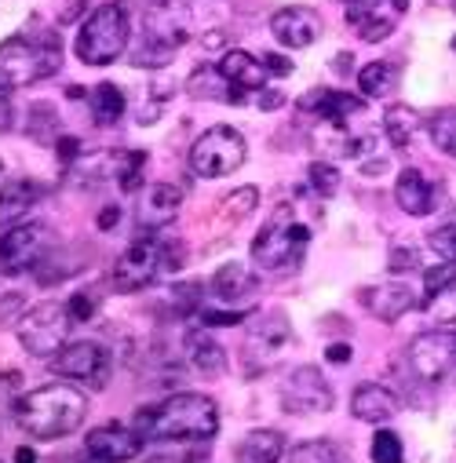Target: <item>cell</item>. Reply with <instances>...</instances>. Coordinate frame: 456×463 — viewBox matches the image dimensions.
<instances>
[{"mask_svg":"<svg viewBox=\"0 0 456 463\" xmlns=\"http://www.w3.org/2000/svg\"><path fill=\"white\" fill-rule=\"evenodd\" d=\"M132 430L147 441H172V445H204L219 430V409L208 394H172L161 405L139 409Z\"/></svg>","mask_w":456,"mask_h":463,"instance_id":"1","label":"cell"},{"mask_svg":"<svg viewBox=\"0 0 456 463\" xmlns=\"http://www.w3.org/2000/svg\"><path fill=\"white\" fill-rule=\"evenodd\" d=\"M12 416L15 423L30 434V438H66L73 434L84 416H88V398L81 387L73 383H44L23 398H15L12 405Z\"/></svg>","mask_w":456,"mask_h":463,"instance_id":"2","label":"cell"},{"mask_svg":"<svg viewBox=\"0 0 456 463\" xmlns=\"http://www.w3.org/2000/svg\"><path fill=\"white\" fill-rule=\"evenodd\" d=\"M59 66H62V41L52 26L30 23L26 30L0 44V77L12 88L48 80L59 73Z\"/></svg>","mask_w":456,"mask_h":463,"instance_id":"3","label":"cell"},{"mask_svg":"<svg viewBox=\"0 0 456 463\" xmlns=\"http://www.w3.org/2000/svg\"><path fill=\"white\" fill-rule=\"evenodd\" d=\"M226 19V5H208V0H154L147 8V41L176 52L186 41H194L201 30L215 33L219 23Z\"/></svg>","mask_w":456,"mask_h":463,"instance_id":"4","label":"cell"},{"mask_svg":"<svg viewBox=\"0 0 456 463\" xmlns=\"http://www.w3.org/2000/svg\"><path fill=\"white\" fill-rule=\"evenodd\" d=\"M186 263V249L165 234H143L132 249H125V256L113 263L109 270V285L118 292H139L168 274H176Z\"/></svg>","mask_w":456,"mask_h":463,"instance_id":"5","label":"cell"},{"mask_svg":"<svg viewBox=\"0 0 456 463\" xmlns=\"http://www.w3.org/2000/svg\"><path fill=\"white\" fill-rule=\"evenodd\" d=\"M128 37H132L128 5L125 0H113V5H102L88 15L73 48H77V59L84 66H109V62H118L125 55Z\"/></svg>","mask_w":456,"mask_h":463,"instance_id":"6","label":"cell"},{"mask_svg":"<svg viewBox=\"0 0 456 463\" xmlns=\"http://www.w3.org/2000/svg\"><path fill=\"white\" fill-rule=\"evenodd\" d=\"M310 226L296 222L292 204H281L274 219L256 234L252 241V263L263 270H292L303 263V252L310 245Z\"/></svg>","mask_w":456,"mask_h":463,"instance_id":"7","label":"cell"},{"mask_svg":"<svg viewBox=\"0 0 456 463\" xmlns=\"http://www.w3.org/2000/svg\"><path fill=\"white\" fill-rule=\"evenodd\" d=\"M73 317H70V307L66 303H37V307H30L23 317H19V325H15V335H19V343L26 346V354H33V358H55L62 346L70 343V332H73Z\"/></svg>","mask_w":456,"mask_h":463,"instance_id":"8","label":"cell"},{"mask_svg":"<svg viewBox=\"0 0 456 463\" xmlns=\"http://www.w3.org/2000/svg\"><path fill=\"white\" fill-rule=\"evenodd\" d=\"M249 157V146H245V136L234 132L231 125H215L208 132H201L190 146V168L194 175L201 179H219V175H231L245 165Z\"/></svg>","mask_w":456,"mask_h":463,"instance_id":"9","label":"cell"},{"mask_svg":"<svg viewBox=\"0 0 456 463\" xmlns=\"http://www.w3.org/2000/svg\"><path fill=\"white\" fill-rule=\"evenodd\" d=\"M48 365L55 376H66L73 380V387H84V391H106L113 376V354L102 343H91V339L66 343Z\"/></svg>","mask_w":456,"mask_h":463,"instance_id":"10","label":"cell"},{"mask_svg":"<svg viewBox=\"0 0 456 463\" xmlns=\"http://www.w3.org/2000/svg\"><path fill=\"white\" fill-rule=\"evenodd\" d=\"M289 343H292V325H289V317L281 310H263V314L249 317L245 343H242L245 365L252 373H263V369L278 365Z\"/></svg>","mask_w":456,"mask_h":463,"instance_id":"11","label":"cell"},{"mask_svg":"<svg viewBox=\"0 0 456 463\" xmlns=\"http://www.w3.org/2000/svg\"><path fill=\"white\" fill-rule=\"evenodd\" d=\"M366 113H351V118H332V121H314L310 139L325 157H366L376 150V132L373 125L362 121Z\"/></svg>","mask_w":456,"mask_h":463,"instance_id":"12","label":"cell"},{"mask_svg":"<svg viewBox=\"0 0 456 463\" xmlns=\"http://www.w3.org/2000/svg\"><path fill=\"white\" fill-rule=\"evenodd\" d=\"M48 245L52 238L44 222H19V226L0 230V270L5 274L33 270L37 263H44Z\"/></svg>","mask_w":456,"mask_h":463,"instance_id":"13","label":"cell"},{"mask_svg":"<svg viewBox=\"0 0 456 463\" xmlns=\"http://www.w3.org/2000/svg\"><path fill=\"white\" fill-rule=\"evenodd\" d=\"M347 26L358 41L380 44L398 30V19L409 12V0H344Z\"/></svg>","mask_w":456,"mask_h":463,"instance_id":"14","label":"cell"},{"mask_svg":"<svg viewBox=\"0 0 456 463\" xmlns=\"http://www.w3.org/2000/svg\"><path fill=\"white\" fill-rule=\"evenodd\" d=\"M281 405L292 416H318L332 409V387L321 369L314 365H296L285 383H281Z\"/></svg>","mask_w":456,"mask_h":463,"instance_id":"15","label":"cell"},{"mask_svg":"<svg viewBox=\"0 0 456 463\" xmlns=\"http://www.w3.org/2000/svg\"><path fill=\"white\" fill-rule=\"evenodd\" d=\"M409 365L423 383H442L456 369V335L452 332H423L409 346Z\"/></svg>","mask_w":456,"mask_h":463,"instance_id":"16","label":"cell"},{"mask_svg":"<svg viewBox=\"0 0 456 463\" xmlns=\"http://www.w3.org/2000/svg\"><path fill=\"white\" fill-rule=\"evenodd\" d=\"M143 441L147 438H139L136 430H128L121 423H106L84 438V452L91 463H128L143 452Z\"/></svg>","mask_w":456,"mask_h":463,"instance_id":"17","label":"cell"},{"mask_svg":"<svg viewBox=\"0 0 456 463\" xmlns=\"http://www.w3.org/2000/svg\"><path fill=\"white\" fill-rule=\"evenodd\" d=\"M434 325H452L456 321V267L438 263L423 274V299L416 303Z\"/></svg>","mask_w":456,"mask_h":463,"instance_id":"18","label":"cell"},{"mask_svg":"<svg viewBox=\"0 0 456 463\" xmlns=\"http://www.w3.org/2000/svg\"><path fill=\"white\" fill-rule=\"evenodd\" d=\"M271 33L281 48H310L321 37V15L310 8H281L271 19Z\"/></svg>","mask_w":456,"mask_h":463,"instance_id":"19","label":"cell"},{"mask_svg":"<svg viewBox=\"0 0 456 463\" xmlns=\"http://www.w3.org/2000/svg\"><path fill=\"white\" fill-rule=\"evenodd\" d=\"M358 299H362V307H366L373 317H380V321H398L402 314H409V310L416 307L413 288L402 285V281H376V285H366Z\"/></svg>","mask_w":456,"mask_h":463,"instance_id":"20","label":"cell"},{"mask_svg":"<svg viewBox=\"0 0 456 463\" xmlns=\"http://www.w3.org/2000/svg\"><path fill=\"white\" fill-rule=\"evenodd\" d=\"M299 113L310 121H332V118H351V113H366V99L336 91V88H314L299 99Z\"/></svg>","mask_w":456,"mask_h":463,"instance_id":"21","label":"cell"},{"mask_svg":"<svg viewBox=\"0 0 456 463\" xmlns=\"http://www.w3.org/2000/svg\"><path fill=\"white\" fill-rule=\"evenodd\" d=\"M215 66L223 70V77H226V80H231L238 91H245L249 99H252V95H260V91L267 88V80H271V73H267L263 59H260V55H249V52H242V48L223 52V59H219Z\"/></svg>","mask_w":456,"mask_h":463,"instance_id":"22","label":"cell"},{"mask_svg":"<svg viewBox=\"0 0 456 463\" xmlns=\"http://www.w3.org/2000/svg\"><path fill=\"white\" fill-rule=\"evenodd\" d=\"M179 204H183V190L176 183H154L139 201V226L147 234L165 230V222H172L179 215Z\"/></svg>","mask_w":456,"mask_h":463,"instance_id":"23","label":"cell"},{"mask_svg":"<svg viewBox=\"0 0 456 463\" xmlns=\"http://www.w3.org/2000/svg\"><path fill=\"white\" fill-rule=\"evenodd\" d=\"M394 201H398V208L405 215H431L438 208V186L423 172L405 168L394 179Z\"/></svg>","mask_w":456,"mask_h":463,"instance_id":"24","label":"cell"},{"mask_svg":"<svg viewBox=\"0 0 456 463\" xmlns=\"http://www.w3.org/2000/svg\"><path fill=\"white\" fill-rule=\"evenodd\" d=\"M41 197H44V186L33 183V179H12V183H5V190H0V230L26 222V215L41 204Z\"/></svg>","mask_w":456,"mask_h":463,"instance_id":"25","label":"cell"},{"mask_svg":"<svg viewBox=\"0 0 456 463\" xmlns=\"http://www.w3.org/2000/svg\"><path fill=\"white\" fill-rule=\"evenodd\" d=\"M256 292H260V278L252 274L249 263H223L215 270V278H212V296L223 299V303H231V307L249 303Z\"/></svg>","mask_w":456,"mask_h":463,"instance_id":"26","label":"cell"},{"mask_svg":"<svg viewBox=\"0 0 456 463\" xmlns=\"http://www.w3.org/2000/svg\"><path fill=\"white\" fill-rule=\"evenodd\" d=\"M183 351H186V362L201 373V376H219L226 373V351L204 332V328H186L183 332Z\"/></svg>","mask_w":456,"mask_h":463,"instance_id":"27","label":"cell"},{"mask_svg":"<svg viewBox=\"0 0 456 463\" xmlns=\"http://www.w3.org/2000/svg\"><path fill=\"white\" fill-rule=\"evenodd\" d=\"M186 91H190L194 99H204V102H249V95L238 91L231 80H226L215 62H212V66H197V70L186 77Z\"/></svg>","mask_w":456,"mask_h":463,"instance_id":"28","label":"cell"},{"mask_svg":"<svg viewBox=\"0 0 456 463\" xmlns=\"http://www.w3.org/2000/svg\"><path fill=\"white\" fill-rule=\"evenodd\" d=\"M398 409H402L398 398L387 387H380V383H362L351 394V416L362 420V423H387Z\"/></svg>","mask_w":456,"mask_h":463,"instance_id":"29","label":"cell"},{"mask_svg":"<svg viewBox=\"0 0 456 463\" xmlns=\"http://www.w3.org/2000/svg\"><path fill=\"white\" fill-rule=\"evenodd\" d=\"M285 456V434L260 427L249 430L238 445H234V463H278Z\"/></svg>","mask_w":456,"mask_h":463,"instance_id":"30","label":"cell"},{"mask_svg":"<svg viewBox=\"0 0 456 463\" xmlns=\"http://www.w3.org/2000/svg\"><path fill=\"white\" fill-rule=\"evenodd\" d=\"M125 106H128V99H125V91L118 84H95L88 91V109H91V121L99 128L118 125L125 118Z\"/></svg>","mask_w":456,"mask_h":463,"instance_id":"31","label":"cell"},{"mask_svg":"<svg viewBox=\"0 0 456 463\" xmlns=\"http://www.w3.org/2000/svg\"><path fill=\"white\" fill-rule=\"evenodd\" d=\"M384 128H387V139H391V146H398V150H409L413 146V139H416V132L423 128V118L413 109V106H387V113H384Z\"/></svg>","mask_w":456,"mask_h":463,"instance_id":"32","label":"cell"},{"mask_svg":"<svg viewBox=\"0 0 456 463\" xmlns=\"http://www.w3.org/2000/svg\"><path fill=\"white\" fill-rule=\"evenodd\" d=\"M402 80V70L398 62H369L358 70V88H362V99H387Z\"/></svg>","mask_w":456,"mask_h":463,"instance_id":"33","label":"cell"},{"mask_svg":"<svg viewBox=\"0 0 456 463\" xmlns=\"http://www.w3.org/2000/svg\"><path fill=\"white\" fill-rule=\"evenodd\" d=\"M143 165H147V154H136V150L113 154V186L121 194H136L143 186Z\"/></svg>","mask_w":456,"mask_h":463,"instance_id":"34","label":"cell"},{"mask_svg":"<svg viewBox=\"0 0 456 463\" xmlns=\"http://www.w3.org/2000/svg\"><path fill=\"white\" fill-rule=\"evenodd\" d=\"M289 463H347V452L328 438H314V441L296 445L289 452Z\"/></svg>","mask_w":456,"mask_h":463,"instance_id":"35","label":"cell"},{"mask_svg":"<svg viewBox=\"0 0 456 463\" xmlns=\"http://www.w3.org/2000/svg\"><path fill=\"white\" fill-rule=\"evenodd\" d=\"M26 113H30V118H26V136L48 146L59 136V113H55V106L52 102H33Z\"/></svg>","mask_w":456,"mask_h":463,"instance_id":"36","label":"cell"},{"mask_svg":"<svg viewBox=\"0 0 456 463\" xmlns=\"http://www.w3.org/2000/svg\"><path fill=\"white\" fill-rule=\"evenodd\" d=\"M427 132H431V143H434L445 157H456V109L434 113L431 125H427Z\"/></svg>","mask_w":456,"mask_h":463,"instance_id":"37","label":"cell"},{"mask_svg":"<svg viewBox=\"0 0 456 463\" xmlns=\"http://www.w3.org/2000/svg\"><path fill=\"white\" fill-rule=\"evenodd\" d=\"M223 204V215L231 219V222H242L245 215H252L256 212V204H260V190L256 186H242V190H234L226 201H219Z\"/></svg>","mask_w":456,"mask_h":463,"instance_id":"38","label":"cell"},{"mask_svg":"<svg viewBox=\"0 0 456 463\" xmlns=\"http://www.w3.org/2000/svg\"><path fill=\"white\" fill-rule=\"evenodd\" d=\"M369 456H373V463H402L405 459L402 438L394 430H376V438L369 445Z\"/></svg>","mask_w":456,"mask_h":463,"instance_id":"39","label":"cell"},{"mask_svg":"<svg viewBox=\"0 0 456 463\" xmlns=\"http://www.w3.org/2000/svg\"><path fill=\"white\" fill-rule=\"evenodd\" d=\"M307 183H310V190H314V194L332 197V194L339 190V168H336V165H328V161H314V165L307 168Z\"/></svg>","mask_w":456,"mask_h":463,"instance_id":"40","label":"cell"},{"mask_svg":"<svg viewBox=\"0 0 456 463\" xmlns=\"http://www.w3.org/2000/svg\"><path fill=\"white\" fill-rule=\"evenodd\" d=\"M172 55L176 52H168V48H161V44H154V41H139L136 48H132V66H147V70H157V66H168L172 62Z\"/></svg>","mask_w":456,"mask_h":463,"instance_id":"41","label":"cell"},{"mask_svg":"<svg viewBox=\"0 0 456 463\" xmlns=\"http://www.w3.org/2000/svg\"><path fill=\"white\" fill-rule=\"evenodd\" d=\"M427 245H431V252H438L445 263L456 267V219H452V222H442L434 234L427 238Z\"/></svg>","mask_w":456,"mask_h":463,"instance_id":"42","label":"cell"},{"mask_svg":"<svg viewBox=\"0 0 456 463\" xmlns=\"http://www.w3.org/2000/svg\"><path fill=\"white\" fill-rule=\"evenodd\" d=\"M201 325L204 328H226V325H242V321H249V310L245 307H238V310H215V307H201Z\"/></svg>","mask_w":456,"mask_h":463,"instance_id":"43","label":"cell"},{"mask_svg":"<svg viewBox=\"0 0 456 463\" xmlns=\"http://www.w3.org/2000/svg\"><path fill=\"white\" fill-rule=\"evenodd\" d=\"M66 307H70V317H73L77 325H88V321L95 317V310H99V296H95V292H77Z\"/></svg>","mask_w":456,"mask_h":463,"instance_id":"44","label":"cell"},{"mask_svg":"<svg viewBox=\"0 0 456 463\" xmlns=\"http://www.w3.org/2000/svg\"><path fill=\"white\" fill-rule=\"evenodd\" d=\"M387 260H391L387 267H391L394 274H409V270H420V252H416V249H409V245H394Z\"/></svg>","mask_w":456,"mask_h":463,"instance_id":"45","label":"cell"},{"mask_svg":"<svg viewBox=\"0 0 456 463\" xmlns=\"http://www.w3.org/2000/svg\"><path fill=\"white\" fill-rule=\"evenodd\" d=\"M260 59H263V66H267V73H271V77H289V73H292V62H289L285 55L267 52V55H260Z\"/></svg>","mask_w":456,"mask_h":463,"instance_id":"46","label":"cell"},{"mask_svg":"<svg viewBox=\"0 0 456 463\" xmlns=\"http://www.w3.org/2000/svg\"><path fill=\"white\" fill-rule=\"evenodd\" d=\"M147 463H208V452H176V456H150Z\"/></svg>","mask_w":456,"mask_h":463,"instance_id":"47","label":"cell"},{"mask_svg":"<svg viewBox=\"0 0 456 463\" xmlns=\"http://www.w3.org/2000/svg\"><path fill=\"white\" fill-rule=\"evenodd\" d=\"M59 161H62V165H73V161H81V139H70V136H62V139H59Z\"/></svg>","mask_w":456,"mask_h":463,"instance_id":"48","label":"cell"},{"mask_svg":"<svg viewBox=\"0 0 456 463\" xmlns=\"http://www.w3.org/2000/svg\"><path fill=\"white\" fill-rule=\"evenodd\" d=\"M12 128H15V106L8 95H0V136L12 132Z\"/></svg>","mask_w":456,"mask_h":463,"instance_id":"49","label":"cell"},{"mask_svg":"<svg viewBox=\"0 0 456 463\" xmlns=\"http://www.w3.org/2000/svg\"><path fill=\"white\" fill-rule=\"evenodd\" d=\"M325 358H328L332 365H347V362H351V346H347V343H328Z\"/></svg>","mask_w":456,"mask_h":463,"instance_id":"50","label":"cell"},{"mask_svg":"<svg viewBox=\"0 0 456 463\" xmlns=\"http://www.w3.org/2000/svg\"><path fill=\"white\" fill-rule=\"evenodd\" d=\"M118 219H121V208H118V204L102 208V212H99V230H113V226H118Z\"/></svg>","mask_w":456,"mask_h":463,"instance_id":"51","label":"cell"},{"mask_svg":"<svg viewBox=\"0 0 456 463\" xmlns=\"http://www.w3.org/2000/svg\"><path fill=\"white\" fill-rule=\"evenodd\" d=\"M281 102H285V95H281V91H271V88H263V91H260V106H263V109H278Z\"/></svg>","mask_w":456,"mask_h":463,"instance_id":"52","label":"cell"},{"mask_svg":"<svg viewBox=\"0 0 456 463\" xmlns=\"http://www.w3.org/2000/svg\"><path fill=\"white\" fill-rule=\"evenodd\" d=\"M332 70H336V73H351V55H347V52L332 55Z\"/></svg>","mask_w":456,"mask_h":463,"instance_id":"53","label":"cell"},{"mask_svg":"<svg viewBox=\"0 0 456 463\" xmlns=\"http://www.w3.org/2000/svg\"><path fill=\"white\" fill-rule=\"evenodd\" d=\"M15 463H37V456H33V449H30V445H23V449H15Z\"/></svg>","mask_w":456,"mask_h":463,"instance_id":"54","label":"cell"},{"mask_svg":"<svg viewBox=\"0 0 456 463\" xmlns=\"http://www.w3.org/2000/svg\"><path fill=\"white\" fill-rule=\"evenodd\" d=\"M8 88H12V84H8L5 77H0V95H8Z\"/></svg>","mask_w":456,"mask_h":463,"instance_id":"55","label":"cell"},{"mask_svg":"<svg viewBox=\"0 0 456 463\" xmlns=\"http://www.w3.org/2000/svg\"><path fill=\"white\" fill-rule=\"evenodd\" d=\"M452 52H456V37H452Z\"/></svg>","mask_w":456,"mask_h":463,"instance_id":"56","label":"cell"},{"mask_svg":"<svg viewBox=\"0 0 456 463\" xmlns=\"http://www.w3.org/2000/svg\"><path fill=\"white\" fill-rule=\"evenodd\" d=\"M452 12H456V0H452Z\"/></svg>","mask_w":456,"mask_h":463,"instance_id":"57","label":"cell"},{"mask_svg":"<svg viewBox=\"0 0 456 463\" xmlns=\"http://www.w3.org/2000/svg\"><path fill=\"white\" fill-rule=\"evenodd\" d=\"M0 463H5V459H0Z\"/></svg>","mask_w":456,"mask_h":463,"instance_id":"58","label":"cell"}]
</instances>
